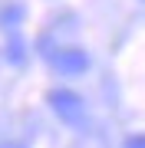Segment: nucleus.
I'll list each match as a JSON object with an SVG mask.
<instances>
[{
  "mask_svg": "<svg viewBox=\"0 0 145 148\" xmlns=\"http://www.w3.org/2000/svg\"><path fill=\"white\" fill-rule=\"evenodd\" d=\"M46 59L53 63L56 73H63V76H79V73H86V69H89V56H86V49H79V46L46 49Z\"/></svg>",
  "mask_w": 145,
  "mask_h": 148,
  "instance_id": "nucleus-1",
  "label": "nucleus"
},
{
  "mask_svg": "<svg viewBox=\"0 0 145 148\" xmlns=\"http://www.w3.org/2000/svg\"><path fill=\"white\" fill-rule=\"evenodd\" d=\"M49 106L59 119L66 122V125H82V119H86V106H82V99L69 89H53L49 92Z\"/></svg>",
  "mask_w": 145,
  "mask_h": 148,
  "instance_id": "nucleus-2",
  "label": "nucleus"
},
{
  "mask_svg": "<svg viewBox=\"0 0 145 148\" xmlns=\"http://www.w3.org/2000/svg\"><path fill=\"white\" fill-rule=\"evenodd\" d=\"M20 16H23V7H13V10L0 13V23H3V27H13V23L20 20Z\"/></svg>",
  "mask_w": 145,
  "mask_h": 148,
  "instance_id": "nucleus-3",
  "label": "nucleus"
},
{
  "mask_svg": "<svg viewBox=\"0 0 145 148\" xmlns=\"http://www.w3.org/2000/svg\"><path fill=\"white\" fill-rule=\"evenodd\" d=\"M125 148H145V135H132L129 142H125Z\"/></svg>",
  "mask_w": 145,
  "mask_h": 148,
  "instance_id": "nucleus-4",
  "label": "nucleus"
}]
</instances>
